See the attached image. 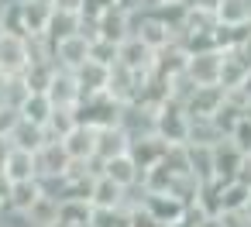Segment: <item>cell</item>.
Segmentation results:
<instances>
[{
  "mask_svg": "<svg viewBox=\"0 0 251 227\" xmlns=\"http://www.w3.org/2000/svg\"><path fill=\"white\" fill-rule=\"evenodd\" d=\"M52 62L59 73H76L79 66L90 62V38L86 35H73L59 45H52Z\"/></svg>",
  "mask_w": 251,
  "mask_h": 227,
  "instance_id": "3",
  "label": "cell"
},
{
  "mask_svg": "<svg viewBox=\"0 0 251 227\" xmlns=\"http://www.w3.org/2000/svg\"><path fill=\"white\" fill-rule=\"evenodd\" d=\"M28 66H31L28 38L0 31V76H4V79H18Z\"/></svg>",
  "mask_w": 251,
  "mask_h": 227,
  "instance_id": "2",
  "label": "cell"
},
{
  "mask_svg": "<svg viewBox=\"0 0 251 227\" xmlns=\"http://www.w3.org/2000/svg\"><path fill=\"white\" fill-rule=\"evenodd\" d=\"M38 200H42V186H38V182H18V186H11L7 213H14V217H28L31 206H35Z\"/></svg>",
  "mask_w": 251,
  "mask_h": 227,
  "instance_id": "13",
  "label": "cell"
},
{
  "mask_svg": "<svg viewBox=\"0 0 251 227\" xmlns=\"http://www.w3.org/2000/svg\"><path fill=\"white\" fill-rule=\"evenodd\" d=\"M69 155V162H97L93 151H97V127L90 124H76L62 141H59Z\"/></svg>",
  "mask_w": 251,
  "mask_h": 227,
  "instance_id": "5",
  "label": "cell"
},
{
  "mask_svg": "<svg viewBox=\"0 0 251 227\" xmlns=\"http://www.w3.org/2000/svg\"><path fill=\"white\" fill-rule=\"evenodd\" d=\"M244 213L251 217V193H248V203H244Z\"/></svg>",
  "mask_w": 251,
  "mask_h": 227,
  "instance_id": "17",
  "label": "cell"
},
{
  "mask_svg": "<svg viewBox=\"0 0 251 227\" xmlns=\"http://www.w3.org/2000/svg\"><path fill=\"white\" fill-rule=\"evenodd\" d=\"M186 79L200 90V86H220V73H224V49H193L186 52L182 62Z\"/></svg>",
  "mask_w": 251,
  "mask_h": 227,
  "instance_id": "1",
  "label": "cell"
},
{
  "mask_svg": "<svg viewBox=\"0 0 251 227\" xmlns=\"http://www.w3.org/2000/svg\"><path fill=\"white\" fill-rule=\"evenodd\" d=\"M127 148H131V134H127L121 124L97 127V151H93V158H97L100 165L110 162V158H117V155H127Z\"/></svg>",
  "mask_w": 251,
  "mask_h": 227,
  "instance_id": "6",
  "label": "cell"
},
{
  "mask_svg": "<svg viewBox=\"0 0 251 227\" xmlns=\"http://www.w3.org/2000/svg\"><path fill=\"white\" fill-rule=\"evenodd\" d=\"M90 217H93V206L86 200L69 196L59 203V224H66V227H90Z\"/></svg>",
  "mask_w": 251,
  "mask_h": 227,
  "instance_id": "14",
  "label": "cell"
},
{
  "mask_svg": "<svg viewBox=\"0 0 251 227\" xmlns=\"http://www.w3.org/2000/svg\"><path fill=\"white\" fill-rule=\"evenodd\" d=\"M83 31V14H66V11H52L49 14V25H45V42L49 45H59V42H66V38H73V35H79Z\"/></svg>",
  "mask_w": 251,
  "mask_h": 227,
  "instance_id": "8",
  "label": "cell"
},
{
  "mask_svg": "<svg viewBox=\"0 0 251 227\" xmlns=\"http://www.w3.org/2000/svg\"><path fill=\"white\" fill-rule=\"evenodd\" d=\"M11 148H14V145H11V138H4V134H0V165H4V158L11 155Z\"/></svg>",
  "mask_w": 251,
  "mask_h": 227,
  "instance_id": "16",
  "label": "cell"
},
{
  "mask_svg": "<svg viewBox=\"0 0 251 227\" xmlns=\"http://www.w3.org/2000/svg\"><path fill=\"white\" fill-rule=\"evenodd\" d=\"M45 97L52 100V107H62V110H76V107L83 103V97H79V86H76L73 73H55V79H52V86H49V93H45Z\"/></svg>",
  "mask_w": 251,
  "mask_h": 227,
  "instance_id": "10",
  "label": "cell"
},
{
  "mask_svg": "<svg viewBox=\"0 0 251 227\" xmlns=\"http://www.w3.org/2000/svg\"><path fill=\"white\" fill-rule=\"evenodd\" d=\"M0 176H4L11 186L18 182H38V162H35V151H21V148H11V155L0 165Z\"/></svg>",
  "mask_w": 251,
  "mask_h": 227,
  "instance_id": "4",
  "label": "cell"
},
{
  "mask_svg": "<svg viewBox=\"0 0 251 227\" xmlns=\"http://www.w3.org/2000/svg\"><path fill=\"white\" fill-rule=\"evenodd\" d=\"M52 110H55V107H52V100H49L45 93H28V97L18 103V117L28 121V124H38V127L49 124Z\"/></svg>",
  "mask_w": 251,
  "mask_h": 227,
  "instance_id": "12",
  "label": "cell"
},
{
  "mask_svg": "<svg viewBox=\"0 0 251 227\" xmlns=\"http://www.w3.org/2000/svg\"><path fill=\"white\" fill-rule=\"evenodd\" d=\"M35 162H38V179H66V172L73 165L59 141H49L42 151H35Z\"/></svg>",
  "mask_w": 251,
  "mask_h": 227,
  "instance_id": "7",
  "label": "cell"
},
{
  "mask_svg": "<svg viewBox=\"0 0 251 227\" xmlns=\"http://www.w3.org/2000/svg\"><path fill=\"white\" fill-rule=\"evenodd\" d=\"M52 11H66V14H83L86 0H52Z\"/></svg>",
  "mask_w": 251,
  "mask_h": 227,
  "instance_id": "15",
  "label": "cell"
},
{
  "mask_svg": "<svg viewBox=\"0 0 251 227\" xmlns=\"http://www.w3.org/2000/svg\"><path fill=\"white\" fill-rule=\"evenodd\" d=\"M7 138H11V145H14V148H21V151H42V148L49 145L45 127L28 124V121H21V117H18V124H14V131H11Z\"/></svg>",
  "mask_w": 251,
  "mask_h": 227,
  "instance_id": "11",
  "label": "cell"
},
{
  "mask_svg": "<svg viewBox=\"0 0 251 227\" xmlns=\"http://www.w3.org/2000/svg\"><path fill=\"white\" fill-rule=\"evenodd\" d=\"M124 196H127V193H124L121 186H114L107 176H97L86 200H90L93 210H124Z\"/></svg>",
  "mask_w": 251,
  "mask_h": 227,
  "instance_id": "9",
  "label": "cell"
}]
</instances>
